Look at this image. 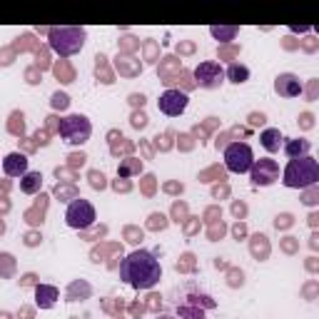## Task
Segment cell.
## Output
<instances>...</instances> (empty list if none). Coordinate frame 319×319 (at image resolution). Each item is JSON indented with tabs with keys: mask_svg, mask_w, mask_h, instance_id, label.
<instances>
[{
	"mask_svg": "<svg viewBox=\"0 0 319 319\" xmlns=\"http://www.w3.org/2000/svg\"><path fill=\"white\" fill-rule=\"evenodd\" d=\"M222 232H225V225H217V227H212V230H209V239H217V237H222Z\"/></svg>",
	"mask_w": 319,
	"mask_h": 319,
	"instance_id": "obj_43",
	"label": "cell"
},
{
	"mask_svg": "<svg viewBox=\"0 0 319 319\" xmlns=\"http://www.w3.org/2000/svg\"><path fill=\"white\" fill-rule=\"evenodd\" d=\"M292 225H294V217H292L290 212L274 217V227H277V230H287V227H292Z\"/></svg>",
	"mask_w": 319,
	"mask_h": 319,
	"instance_id": "obj_29",
	"label": "cell"
},
{
	"mask_svg": "<svg viewBox=\"0 0 319 319\" xmlns=\"http://www.w3.org/2000/svg\"><path fill=\"white\" fill-rule=\"evenodd\" d=\"M55 197H60L62 202L78 200V190H75V185H58V187H55Z\"/></svg>",
	"mask_w": 319,
	"mask_h": 319,
	"instance_id": "obj_21",
	"label": "cell"
},
{
	"mask_svg": "<svg viewBox=\"0 0 319 319\" xmlns=\"http://www.w3.org/2000/svg\"><path fill=\"white\" fill-rule=\"evenodd\" d=\"M192 267H195V257H192V255H185L182 262L177 264V269H182V272H185V269H192Z\"/></svg>",
	"mask_w": 319,
	"mask_h": 319,
	"instance_id": "obj_34",
	"label": "cell"
},
{
	"mask_svg": "<svg viewBox=\"0 0 319 319\" xmlns=\"http://www.w3.org/2000/svg\"><path fill=\"white\" fill-rule=\"evenodd\" d=\"M55 75L60 78V83H73V70L67 67V65H55Z\"/></svg>",
	"mask_w": 319,
	"mask_h": 319,
	"instance_id": "obj_30",
	"label": "cell"
},
{
	"mask_svg": "<svg viewBox=\"0 0 319 319\" xmlns=\"http://www.w3.org/2000/svg\"><path fill=\"white\" fill-rule=\"evenodd\" d=\"M87 177H90V187H92V190H105V187H108V177H105L102 172L92 170Z\"/></svg>",
	"mask_w": 319,
	"mask_h": 319,
	"instance_id": "obj_25",
	"label": "cell"
},
{
	"mask_svg": "<svg viewBox=\"0 0 319 319\" xmlns=\"http://www.w3.org/2000/svg\"><path fill=\"white\" fill-rule=\"evenodd\" d=\"M319 182V162L307 155L299 160H290L287 167L282 170V185L290 190H307Z\"/></svg>",
	"mask_w": 319,
	"mask_h": 319,
	"instance_id": "obj_2",
	"label": "cell"
},
{
	"mask_svg": "<svg viewBox=\"0 0 319 319\" xmlns=\"http://www.w3.org/2000/svg\"><path fill=\"white\" fill-rule=\"evenodd\" d=\"M58 132L62 143H67L70 147H80L92 135V122L85 115H67L58 120Z\"/></svg>",
	"mask_w": 319,
	"mask_h": 319,
	"instance_id": "obj_4",
	"label": "cell"
},
{
	"mask_svg": "<svg viewBox=\"0 0 319 319\" xmlns=\"http://www.w3.org/2000/svg\"><path fill=\"white\" fill-rule=\"evenodd\" d=\"M50 140H48V130H38L35 132V145H48Z\"/></svg>",
	"mask_w": 319,
	"mask_h": 319,
	"instance_id": "obj_35",
	"label": "cell"
},
{
	"mask_svg": "<svg viewBox=\"0 0 319 319\" xmlns=\"http://www.w3.org/2000/svg\"><path fill=\"white\" fill-rule=\"evenodd\" d=\"M0 319H13V317H10L8 312H0Z\"/></svg>",
	"mask_w": 319,
	"mask_h": 319,
	"instance_id": "obj_58",
	"label": "cell"
},
{
	"mask_svg": "<svg viewBox=\"0 0 319 319\" xmlns=\"http://www.w3.org/2000/svg\"><path fill=\"white\" fill-rule=\"evenodd\" d=\"M177 312H180V317H187V319H204L202 309H195V307H190V304H185V307H180Z\"/></svg>",
	"mask_w": 319,
	"mask_h": 319,
	"instance_id": "obj_27",
	"label": "cell"
},
{
	"mask_svg": "<svg viewBox=\"0 0 319 319\" xmlns=\"http://www.w3.org/2000/svg\"><path fill=\"white\" fill-rule=\"evenodd\" d=\"M97 62H95V70H97V78H100V75H102V83H105V85H113V83H115V80H113V75H110V70H108V67H105V55H97Z\"/></svg>",
	"mask_w": 319,
	"mask_h": 319,
	"instance_id": "obj_22",
	"label": "cell"
},
{
	"mask_svg": "<svg viewBox=\"0 0 319 319\" xmlns=\"http://www.w3.org/2000/svg\"><path fill=\"white\" fill-rule=\"evenodd\" d=\"M87 32L83 28H50L48 30V43L60 58H73L83 50Z\"/></svg>",
	"mask_w": 319,
	"mask_h": 319,
	"instance_id": "obj_3",
	"label": "cell"
},
{
	"mask_svg": "<svg viewBox=\"0 0 319 319\" xmlns=\"http://www.w3.org/2000/svg\"><path fill=\"white\" fill-rule=\"evenodd\" d=\"M209 32H212V38H217L220 43H230V40L237 38V32H239V30L234 28V25H230V28H217V25H212Z\"/></svg>",
	"mask_w": 319,
	"mask_h": 319,
	"instance_id": "obj_20",
	"label": "cell"
},
{
	"mask_svg": "<svg viewBox=\"0 0 319 319\" xmlns=\"http://www.w3.org/2000/svg\"><path fill=\"white\" fill-rule=\"evenodd\" d=\"M5 232V222H3V220H0V234Z\"/></svg>",
	"mask_w": 319,
	"mask_h": 319,
	"instance_id": "obj_59",
	"label": "cell"
},
{
	"mask_svg": "<svg viewBox=\"0 0 319 319\" xmlns=\"http://www.w3.org/2000/svg\"><path fill=\"white\" fill-rule=\"evenodd\" d=\"M314 290H317V282H309V285L304 287V294H307V299H312V297H314Z\"/></svg>",
	"mask_w": 319,
	"mask_h": 319,
	"instance_id": "obj_45",
	"label": "cell"
},
{
	"mask_svg": "<svg viewBox=\"0 0 319 319\" xmlns=\"http://www.w3.org/2000/svg\"><path fill=\"white\" fill-rule=\"evenodd\" d=\"M127 237H130V242H132V244H137V242H143V230L137 232V230H132V227H130V230H127Z\"/></svg>",
	"mask_w": 319,
	"mask_h": 319,
	"instance_id": "obj_36",
	"label": "cell"
},
{
	"mask_svg": "<svg viewBox=\"0 0 319 319\" xmlns=\"http://www.w3.org/2000/svg\"><path fill=\"white\" fill-rule=\"evenodd\" d=\"M317 239H319V237H317V232H314V234H312V242H309V244H312V250H317Z\"/></svg>",
	"mask_w": 319,
	"mask_h": 319,
	"instance_id": "obj_56",
	"label": "cell"
},
{
	"mask_svg": "<svg viewBox=\"0 0 319 319\" xmlns=\"http://www.w3.org/2000/svg\"><path fill=\"white\" fill-rule=\"evenodd\" d=\"M250 177H252L255 187H269V185H274L279 180V165L272 157H260V160L252 162Z\"/></svg>",
	"mask_w": 319,
	"mask_h": 319,
	"instance_id": "obj_9",
	"label": "cell"
},
{
	"mask_svg": "<svg viewBox=\"0 0 319 319\" xmlns=\"http://www.w3.org/2000/svg\"><path fill=\"white\" fill-rule=\"evenodd\" d=\"M130 102H132V105H140V108H143V105H145V95H130Z\"/></svg>",
	"mask_w": 319,
	"mask_h": 319,
	"instance_id": "obj_46",
	"label": "cell"
},
{
	"mask_svg": "<svg viewBox=\"0 0 319 319\" xmlns=\"http://www.w3.org/2000/svg\"><path fill=\"white\" fill-rule=\"evenodd\" d=\"M85 160H87L85 152H75V155H70V157H67L70 167H83V165H85Z\"/></svg>",
	"mask_w": 319,
	"mask_h": 319,
	"instance_id": "obj_33",
	"label": "cell"
},
{
	"mask_svg": "<svg viewBox=\"0 0 319 319\" xmlns=\"http://www.w3.org/2000/svg\"><path fill=\"white\" fill-rule=\"evenodd\" d=\"M140 172H143V162H140L137 157H125V160L117 165V177H122V180H127V177L140 174Z\"/></svg>",
	"mask_w": 319,
	"mask_h": 319,
	"instance_id": "obj_17",
	"label": "cell"
},
{
	"mask_svg": "<svg viewBox=\"0 0 319 319\" xmlns=\"http://www.w3.org/2000/svg\"><path fill=\"white\" fill-rule=\"evenodd\" d=\"M13 267H15L13 255H8V252H0V274H3V277H10V274H13Z\"/></svg>",
	"mask_w": 319,
	"mask_h": 319,
	"instance_id": "obj_23",
	"label": "cell"
},
{
	"mask_svg": "<svg viewBox=\"0 0 319 319\" xmlns=\"http://www.w3.org/2000/svg\"><path fill=\"white\" fill-rule=\"evenodd\" d=\"M282 150L290 160H299V157H307L309 150H312V143L304 140V137H297V140H285L282 143Z\"/></svg>",
	"mask_w": 319,
	"mask_h": 319,
	"instance_id": "obj_14",
	"label": "cell"
},
{
	"mask_svg": "<svg viewBox=\"0 0 319 319\" xmlns=\"http://www.w3.org/2000/svg\"><path fill=\"white\" fill-rule=\"evenodd\" d=\"M132 319H140V317H132Z\"/></svg>",
	"mask_w": 319,
	"mask_h": 319,
	"instance_id": "obj_60",
	"label": "cell"
},
{
	"mask_svg": "<svg viewBox=\"0 0 319 319\" xmlns=\"http://www.w3.org/2000/svg\"><path fill=\"white\" fill-rule=\"evenodd\" d=\"M237 50L234 48H225V50H220V58H230V55H234Z\"/></svg>",
	"mask_w": 319,
	"mask_h": 319,
	"instance_id": "obj_53",
	"label": "cell"
},
{
	"mask_svg": "<svg viewBox=\"0 0 319 319\" xmlns=\"http://www.w3.org/2000/svg\"><path fill=\"white\" fill-rule=\"evenodd\" d=\"M95 220H97L95 207H92V202H87L83 197L73 200V202L67 204V209H65V225L73 227V230H78V232H87L95 225Z\"/></svg>",
	"mask_w": 319,
	"mask_h": 319,
	"instance_id": "obj_5",
	"label": "cell"
},
{
	"mask_svg": "<svg viewBox=\"0 0 319 319\" xmlns=\"http://www.w3.org/2000/svg\"><path fill=\"white\" fill-rule=\"evenodd\" d=\"M130 125H132L135 130H145V127H147V115H145V113H132Z\"/></svg>",
	"mask_w": 319,
	"mask_h": 319,
	"instance_id": "obj_32",
	"label": "cell"
},
{
	"mask_svg": "<svg viewBox=\"0 0 319 319\" xmlns=\"http://www.w3.org/2000/svg\"><path fill=\"white\" fill-rule=\"evenodd\" d=\"M267 122V117L262 115V113H252L250 115V125H264Z\"/></svg>",
	"mask_w": 319,
	"mask_h": 319,
	"instance_id": "obj_39",
	"label": "cell"
},
{
	"mask_svg": "<svg viewBox=\"0 0 319 319\" xmlns=\"http://www.w3.org/2000/svg\"><path fill=\"white\" fill-rule=\"evenodd\" d=\"M192 43H182V45H177V53H192Z\"/></svg>",
	"mask_w": 319,
	"mask_h": 319,
	"instance_id": "obj_49",
	"label": "cell"
},
{
	"mask_svg": "<svg viewBox=\"0 0 319 319\" xmlns=\"http://www.w3.org/2000/svg\"><path fill=\"white\" fill-rule=\"evenodd\" d=\"M225 80H230L234 85H242L250 80V67L242 62H230V67L225 70Z\"/></svg>",
	"mask_w": 319,
	"mask_h": 319,
	"instance_id": "obj_16",
	"label": "cell"
},
{
	"mask_svg": "<svg viewBox=\"0 0 319 319\" xmlns=\"http://www.w3.org/2000/svg\"><path fill=\"white\" fill-rule=\"evenodd\" d=\"M255 152L247 143H230L225 147V170L232 174H244L252 170Z\"/></svg>",
	"mask_w": 319,
	"mask_h": 319,
	"instance_id": "obj_6",
	"label": "cell"
},
{
	"mask_svg": "<svg viewBox=\"0 0 319 319\" xmlns=\"http://www.w3.org/2000/svg\"><path fill=\"white\" fill-rule=\"evenodd\" d=\"M165 192H182L185 187L180 185V182H165V187H162Z\"/></svg>",
	"mask_w": 319,
	"mask_h": 319,
	"instance_id": "obj_38",
	"label": "cell"
},
{
	"mask_svg": "<svg viewBox=\"0 0 319 319\" xmlns=\"http://www.w3.org/2000/svg\"><path fill=\"white\" fill-rule=\"evenodd\" d=\"M302 90H304V87H302L299 78H297L294 73H282V75L274 78V92H277L279 97H299Z\"/></svg>",
	"mask_w": 319,
	"mask_h": 319,
	"instance_id": "obj_10",
	"label": "cell"
},
{
	"mask_svg": "<svg viewBox=\"0 0 319 319\" xmlns=\"http://www.w3.org/2000/svg\"><path fill=\"white\" fill-rule=\"evenodd\" d=\"M155 319H177V317H170V314H157Z\"/></svg>",
	"mask_w": 319,
	"mask_h": 319,
	"instance_id": "obj_57",
	"label": "cell"
},
{
	"mask_svg": "<svg viewBox=\"0 0 319 319\" xmlns=\"http://www.w3.org/2000/svg\"><path fill=\"white\" fill-rule=\"evenodd\" d=\"M192 78H195V85L202 87V90H217L225 83V67L215 60H202L195 67Z\"/></svg>",
	"mask_w": 319,
	"mask_h": 319,
	"instance_id": "obj_7",
	"label": "cell"
},
{
	"mask_svg": "<svg viewBox=\"0 0 319 319\" xmlns=\"http://www.w3.org/2000/svg\"><path fill=\"white\" fill-rule=\"evenodd\" d=\"M242 282H244V279H242V272H232V274H230V285H232V287H237V285L242 287Z\"/></svg>",
	"mask_w": 319,
	"mask_h": 319,
	"instance_id": "obj_42",
	"label": "cell"
},
{
	"mask_svg": "<svg viewBox=\"0 0 319 319\" xmlns=\"http://www.w3.org/2000/svg\"><path fill=\"white\" fill-rule=\"evenodd\" d=\"M185 212H187V209H185V204H180V202H177V204L172 207V215H174V217H182Z\"/></svg>",
	"mask_w": 319,
	"mask_h": 319,
	"instance_id": "obj_48",
	"label": "cell"
},
{
	"mask_svg": "<svg viewBox=\"0 0 319 319\" xmlns=\"http://www.w3.org/2000/svg\"><path fill=\"white\" fill-rule=\"evenodd\" d=\"M252 255H255L257 260H264V257L269 255V244H267V237H264V234H255V237H252Z\"/></svg>",
	"mask_w": 319,
	"mask_h": 319,
	"instance_id": "obj_19",
	"label": "cell"
},
{
	"mask_svg": "<svg viewBox=\"0 0 319 319\" xmlns=\"http://www.w3.org/2000/svg\"><path fill=\"white\" fill-rule=\"evenodd\" d=\"M20 285H23V287H28V285H35V274H25V277L20 279Z\"/></svg>",
	"mask_w": 319,
	"mask_h": 319,
	"instance_id": "obj_51",
	"label": "cell"
},
{
	"mask_svg": "<svg viewBox=\"0 0 319 319\" xmlns=\"http://www.w3.org/2000/svg\"><path fill=\"white\" fill-rule=\"evenodd\" d=\"M18 317H20V319H32V309H28V307H23V309L18 312Z\"/></svg>",
	"mask_w": 319,
	"mask_h": 319,
	"instance_id": "obj_50",
	"label": "cell"
},
{
	"mask_svg": "<svg viewBox=\"0 0 319 319\" xmlns=\"http://www.w3.org/2000/svg\"><path fill=\"white\" fill-rule=\"evenodd\" d=\"M232 212H234V217H244V212H247V207L242 202H234L232 204Z\"/></svg>",
	"mask_w": 319,
	"mask_h": 319,
	"instance_id": "obj_41",
	"label": "cell"
},
{
	"mask_svg": "<svg viewBox=\"0 0 319 319\" xmlns=\"http://www.w3.org/2000/svg\"><path fill=\"white\" fill-rule=\"evenodd\" d=\"M292 30H294V32H307L309 25H292Z\"/></svg>",
	"mask_w": 319,
	"mask_h": 319,
	"instance_id": "obj_55",
	"label": "cell"
},
{
	"mask_svg": "<svg viewBox=\"0 0 319 319\" xmlns=\"http://www.w3.org/2000/svg\"><path fill=\"white\" fill-rule=\"evenodd\" d=\"M282 143H285V135L279 132V127H264L260 132V145L267 152H279Z\"/></svg>",
	"mask_w": 319,
	"mask_h": 319,
	"instance_id": "obj_13",
	"label": "cell"
},
{
	"mask_svg": "<svg viewBox=\"0 0 319 319\" xmlns=\"http://www.w3.org/2000/svg\"><path fill=\"white\" fill-rule=\"evenodd\" d=\"M13 122H10V132H15V135H23V130H25V122H23V113H13L10 117Z\"/></svg>",
	"mask_w": 319,
	"mask_h": 319,
	"instance_id": "obj_28",
	"label": "cell"
},
{
	"mask_svg": "<svg viewBox=\"0 0 319 319\" xmlns=\"http://www.w3.org/2000/svg\"><path fill=\"white\" fill-rule=\"evenodd\" d=\"M0 209H3V212H8V209H10V202H8L5 197H0Z\"/></svg>",
	"mask_w": 319,
	"mask_h": 319,
	"instance_id": "obj_54",
	"label": "cell"
},
{
	"mask_svg": "<svg viewBox=\"0 0 319 319\" xmlns=\"http://www.w3.org/2000/svg\"><path fill=\"white\" fill-rule=\"evenodd\" d=\"M232 232H234V237H237V239H239V237H244V225H234Z\"/></svg>",
	"mask_w": 319,
	"mask_h": 319,
	"instance_id": "obj_52",
	"label": "cell"
},
{
	"mask_svg": "<svg viewBox=\"0 0 319 319\" xmlns=\"http://www.w3.org/2000/svg\"><path fill=\"white\" fill-rule=\"evenodd\" d=\"M165 227H167V217L162 212H152L150 222H147V230H165Z\"/></svg>",
	"mask_w": 319,
	"mask_h": 319,
	"instance_id": "obj_24",
	"label": "cell"
},
{
	"mask_svg": "<svg viewBox=\"0 0 319 319\" xmlns=\"http://www.w3.org/2000/svg\"><path fill=\"white\" fill-rule=\"evenodd\" d=\"M120 279L132 287V290H152L162 279V264L160 260L147 252V250H135L125 260L120 262Z\"/></svg>",
	"mask_w": 319,
	"mask_h": 319,
	"instance_id": "obj_1",
	"label": "cell"
},
{
	"mask_svg": "<svg viewBox=\"0 0 319 319\" xmlns=\"http://www.w3.org/2000/svg\"><path fill=\"white\" fill-rule=\"evenodd\" d=\"M43 190V174L40 172H25L20 177V192L23 195H35V192H40Z\"/></svg>",
	"mask_w": 319,
	"mask_h": 319,
	"instance_id": "obj_15",
	"label": "cell"
},
{
	"mask_svg": "<svg viewBox=\"0 0 319 319\" xmlns=\"http://www.w3.org/2000/svg\"><path fill=\"white\" fill-rule=\"evenodd\" d=\"M38 242H40V237H38V234H32V232H30L28 237H25V244H28V247H35Z\"/></svg>",
	"mask_w": 319,
	"mask_h": 319,
	"instance_id": "obj_47",
	"label": "cell"
},
{
	"mask_svg": "<svg viewBox=\"0 0 319 319\" xmlns=\"http://www.w3.org/2000/svg\"><path fill=\"white\" fill-rule=\"evenodd\" d=\"M60 299V290L53 285H35V307L38 309H53Z\"/></svg>",
	"mask_w": 319,
	"mask_h": 319,
	"instance_id": "obj_12",
	"label": "cell"
},
{
	"mask_svg": "<svg viewBox=\"0 0 319 319\" xmlns=\"http://www.w3.org/2000/svg\"><path fill=\"white\" fill-rule=\"evenodd\" d=\"M3 172L5 177H23L28 172V155L23 152H10L3 157Z\"/></svg>",
	"mask_w": 319,
	"mask_h": 319,
	"instance_id": "obj_11",
	"label": "cell"
},
{
	"mask_svg": "<svg viewBox=\"0 0 319 319\" xmlns=\"http://www.w3.org/2000/svg\"><path fill=\"white\" fill-rule=\"evenodd\" d=\"M312 120H314V117L309 115V113H304V115L299 117V125H302V127H304V130H309V127H312V125H314V122H312Z\"/></svg>",
	"mask_w": 319,
	"mask_h": 319,
	"instance_id": "obj_37",
	"label": "cell"
},
{
	"mask_svg": "<svg viewBox=\"0 0 319 319\" xmlns=\"http://www.w3.org/2000/svg\"><path fill=\"white\" fill-rule=\"evenodd\" d=\"M282 250H285V252H294V250H297V239H294V237H287L285 244H282Z\"/></svg>",
	"mask_w": 319,
	"mask_h": 319,
	"instance_id": "obj_40",
	"label": "cell"
},
{
	"mask_svg": "<svg viewBox=\"0 0 319 319\" xmlns=\"http://www.w3.org/2000/svg\"><path fill=\"white\" fill-rule=\"evenodd\" d=\"M113 187H115L117 192H120V190H122V192H127V190H130V187H132V185H130V182H125V180H122V182H120V180H117V182H113Z\"/></svg>",
	"mask_w": 319,
	"mask_h": 319,
	"instance_id": "obj_44",
	"label": "cell"
},
{
	"mask_svg": "<svg viewBox=\"0 0 319 319\" xmlns=\"http://www.w3.org/2000/svg\"><path fill=\"white\" fill-rule=\"evenodd\" d=\"M302 202H304V204H309V207H314V204L319 202L317 185H314V187H307V190H304V197H302Z\"/></svg>",
	"mask_w": 319,
	"mask_h": 319,
	"instance_id": "obj_31",
	"label": "cell"
},
{
	"mask_svg": "<svg viewBox=\"0 0 319 319\" xmlns=\"http://www.w3.org/2000/svg\"><path fill=\"white\" fill-rule=\"evenodd\" d=\"M92 294V287L87 285V282H73L70 287H67V302H78V299H87Z\"/></svg>",
	"mask_w": 319,
	"mask_h": 319,
	"instance_id": "obj_18",
	"label": "cell"
},
{
	"mask_svg": "<svg viewBox=\"0 0 319 319\" xmlns=\"http://www.w3.org/2000/svg\"><path fill=\"white\" fill-rule=\"evenodd\" d=\"M50 105H53V110H67L70 108V97L65 95V92H55L53 95V100H50Z\"/></svg>",
	"mask_w": 319,
	"mask_h": 319,
	"instance_id": "obj_26",
	"label": "cell"
},
{
	"mask_svg": "<svg viewBox=\"0 0 319 319\" xmlns=\"http://www.w3.org/2000/svg\"><path fill=\"white\" fill-rule=\"evenodd\" d=\"M187 105H190V97H187V92L180 90V87L165 90V92L160 95V100H157V110L167 117H180L187 110Z\"/></svg>",
	"mask_w": 319,
	"mask_h": 319,
	"instance_id": "obj_8",
	"label": "cell"
}]
</instances>
